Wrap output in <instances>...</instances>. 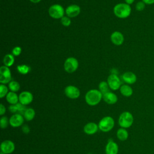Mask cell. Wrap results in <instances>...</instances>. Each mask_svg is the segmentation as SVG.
Here are the masks:
<instances>
[{
	"mask_svg": "<svg viewBox=\"0 0 154 154\" xmlns=\"http://www.w3.org/2000/svg\"><path fill=\"white\" fill-rule=\"evenodd\" d=\"M5 112H6V108L5 106L2 103H1L0 104V115L3 116L5 113Z\"/></svg>",
	"mask_w": 154,
	"mask_h": 154,
	"instance_id": "obj_34",
	"label": "cell"
},
{
	"mask_svg": "<svg viewBox=\"0 0 154 154\" xmlns=\"http://www.w3.org/2000/svg\"><path fill=\"white\" fill-rule=\"evenodd\" d=\"M0 154H5V153H3V152H1V153H0Z\"/></svg>",
	"mask_w": 154,
	"mask_h": 154,
	"instance_id": "obj_38",
	"label": "cell"
},
{
	"mask_svg": "<svg viewBox=\"0 0 154 154\" xmlns=\"http://www.w3.org/2000/svg\"><path fill=\"white\" fill-rule=\"evenodd\" d=\"M102 93L96 89H91L87 92L85 95V100L90 106H95L97 105L102 100Z\"/></svg>",
	"mask_w": 154,
	"mask_h": 154,
	"instance_id": "obj_2",
	"label": "cell"
},
{
	"mask_svg": "<svg viewBox=\"0 0 154 154\" xmlns=\"http://www.w3.org/2000/svg\"><path fill=\"white\" fill-rule=\"evenodd\" d=\"M33 100L32 94L28 91H23L19 95V101L20 103L27 105L30 104Z\"/></svg>",
	"mask_w": 154,
	"mask_h": 154,
	"instance_id": "obj_12",
	"label": "cell"
},
{
	"mask_svg": "<svg viewBox=\"0 0 154 154\" xmlns=\"http://www.w3.org/2000/svg\"><path fill=\"white\" fill-rule=\"evenodd\" d=\"M114 123L115 122L112 117L110 116L104 117L98 123L99 129L103 132H108L114 128Z\"/></svg>",
	"mask_w": 154,
	"mask_h": 154,
	"instance_id": "obj_4",
	"label": "cell"
},
{
	"mask_svg": "<svg viewBox=\"0 0 154 154\" xmlns=\"http://www.w3.org/2000/svg\"><path fill=\"white\" fill-rule=\"evenodd\" d=\"M5 97L7 102L10 105H14L19 102V96L15 92L9 91Z\"/></svg>",
	"mask_w": 154,
	"mask_h": 154,
	"instance_id": "obj_21",
	"label": "cell"
},
{
	"mask_svg": "<svg viewBox=\"0 0 154 154\" xmlns=\"http://www.w3.org/2000/svg\"><path fill=\"white\" fill-rule=\"evenodd\" d=\"M102 99L106 103L109 105L115 104L118 100L117 96L115 93L111 91L103 94Z\"/></svg>",
	"mask_w": 154,
	"mask_h": 154,
	"instance_id": "obj_17",
	"label": "cell"
},
{
	"mask_svg": "<svg viewBox=\"0 0 154 154\" xmlns=\"http://www.w3.org/2000/svg\"><path fill=\"white\" fill-rule=\"evenodd\" d=\"M60 20L61 23L64 26H69L71 24V19L67 16H64Z\"/></svg>",
	"mask_w": 154,
	"mask_h": 154,
	"instance_id": "obj_30",
	"label": "cell"
},
{
	"mask_svg": "<svg viewBox=\"0 0 154 154\" xmlns=\"http://www.w3.org/2000/svg\"><path fill=\"white\" fill-rule=\"evenodd\" d=\"M131 7L129 5L125 3L116 4L113 8L114 15L120 19H126L131 14Z\"/></svg>",
	"mask_w": 154,
	"mask_h": 154,
	"instance_id": "obj_1",
	"label": "cell"
},
{
	"mask_svg": "<svg viewBox=\"0 0 154 154\" xmlns=\"http://www.w3.org/2000/svg\"><path fill=\"white\" fill-rule=\"evenodd\" d=\"M110 38L111 42L116 46L122 45L125 40V38L123 34L118 31L113 32L111 35Z\"/></svg>",
	"mask_w": 154,
	"mask_h": 154,
	"instance_id": "obj_14",
	"label": "cell"
},
{
	"mask_svg": "<svg viewBox=\"0 0 154 154\" xmlns=\"http://www.w3.org/2000/svg\"><path fill=\"white\" fill-rule=\"evenodd\" d=\"M3 63L4 66L8 67L12 66L14 63V56L11 54H6L3 58Z\"/></svg>",
	"mask_w": 154,
	"mask_h": 154,
	"instance_id": "obj_23",
	"label": "cell"
},
{
	"mask_svg": "<svg viewBox=\"0 0 154 154\" xmlns=\"http://www.w3.org/2000/svg\"><path fill=\"white\" fill-rule=\"evenodd\" d=\"M124 1H125L126 4L129 5L132 4L134 2V1H135V0H124Z\"/></svg>",
	"mask_w": 154,
	"mask_h": 154,
	"instance_id": "obj_36",
	"label": "cell"
},
{
	"mask_svg": "<svg viewBox=\"0 0 154 154\" xmlns=\"http://www.w3.org/2000/svg\"><path fill=\"white\" fill-rule=\"evenodd\" d=\"M22 131L24 134H28L30 132V128L27 125H23L22 126Z\"/></svg>",
	"mask_w": 154,
	"mask_h": 154,
	"instance_id": "obj_33",
	"label": "cell"
},
{
	"mask_svg": "<svg viewBox=\"0 0 154 154\" xmlns=\"http://www.w3.org/2000/svg\"><path fill=\"white\" fill-rule=\"evenodd\" d=\"M8 87L11 91L16 93L19 90L20 86L17 81H11L8 84Z\"/></svg>",
	"mask_w": 154,
	"mask_h": 154,
	"instance_id": "obj_26",
	"label": "cell"
},
{
	"mask_svg": "<svg viewBox=\"0 0 154 154\" xmlns=\"http://www.w3.org/2000/svg\"><path fill=\"white\" fill-rule=\"evenodd\" d=\"M118 123L121 128L125 129L130 128L134 123L133 115L129 111L123 112L119 116Z\"/></svg>",
	"mask_w": 154,
	"mask_h": 154,
	"instance_id": "obj_3",
	"label": "cell"
},
{
	"mask_svg": "<svg viewBox=\"0 0 154 154\" xmlns=\"http://www.w3.org/2000/svg\"><path fill=\"white\" fill-rule=\"evenodd\" d=\"M110 88L108 85L107 81H101L99 84V90L102 93V94L110 91Z\"/></svg>",
	"mask_w": 154,
	"mask_h": 154,
	"instance_id": "obj_27",
	"label": "cell"
},
{
	"mask_svg": "<svg viewBox=\"0 0 154 154\" xmlns=\"http://www.w3.org/2000/svg\"><path fill=\"white\" fill-rule=\"evenodd\" d=\"M98 129V125L94 122L88 123L84 127V131L87 135H93L97 132Z\"/></svg>",
	"mask_w": 154,
	"mask_h": 154,
	"instance_id": "obj_18",
	"label": "cell"
},
{
	"mask_svg": "<svg viewBox=\"0 0 154 154\" xmlns=\"http://www.w3.org/2000/svg\"><path fill=\"white\" fill-rule=\"evenodd\" d=\"M17 72L22 75H26L31 70V67L26 64H20L16 67Z\"/></svg>",
	"mask_w": 154,
	"mask_h": 154,
	"instance_id": "obj_25",
	"label": "cell"
},
{
	"mask_svg": "<svg viewBox=\"0 0 154 154\" xmlns=\"http://www.w3.org/2000/svg\"><path fill=\"white\" fill-rule=\"evenodd\" d=\"M0 147L1 152L5 154H10L14 152L15 149V144L12 141L6 140L1 143Z\"/></svg>",
	"mask_w": 154,
	"mask_h": 154,
	"instance_id": "obj_11",
	"label": "cell"
},
{
	"mask_svg": "<svg viewBox=\"0 0 154 154\" xmlns=\"http://www.w3.org/2000/svg\"><path fill=\"white\" fill-rule=\"evenodd\" d=\"M24 119L23 115L20 114H13L9 119L10 125L13 128H18L23 125Z\"/></svg>",
	"mask_w": 154,
	"mask_h": 154,
	"instance_id": "obj_10",
	"label": "cell"
},
{
	"mask_svg": "<svg viewBox=\"0 0 154 154\" xmlns=\"http://www.w3.org/2000/svg\"><path fill=\"white\" fill-rule=\"evenodd\" d=\"M48 13L49 15L53 19H61L65 14V10L62 5L55 4L52 5L49 8Z\"/></svg>",
	"mask_w": 154,
	"mask_h": 154,
	"instance_id": "obj_5",
	"label": "cell"
},
{
	"mask_svg": "<svg viewBox=\"0 0 154 154\" xmlns=\"http://www.w3.org/2000/svg\"><path fill=\"white\" fill-rule=\"evenodd\" d=\"M119 152V146L114 141H109L105 147L106 154H117Z\"/></svg>",
	"mask_w": 154,
	"mask_h": 154,
	"instance_id": "obj_19",
	"label": "cell"
},
{
	"mask_svg": "<svg viewBox=\"0 0 154 154\" xmlns=\"http://www.w3.org/2000/svg\"><path fill=\"white\" fill-rule=\"evenodd\" d=\"M26 106L18 102L14 105H10L8 107L9 111L13 114H20L23 115L26 110Z\"/></svg>",
	"mask_w": 154,
	"mask_h": 154,
	"instance_id": "obj_16",
	"label": "cell"
},
{
	"mask_svg": "<svg viewBox=\"0 0 154 154\" xmlns=\"http://www.w3.org/2000/svg\"><path fill=\"white\" fill-rule=\"evenodd\" d=\"M81 12V8L76 4H72L67 7L65 10V14L70 18L78 16Z\"/></svg>",
	"mask_w": 154,
	"mask_h": 154,
	"instance_id": "obj_13",
	"label": "cell"
},
{
	"mask_svg": "<svg viewBox=\"0 0 154 154\" xmlns=\"http://www.w3.org/2000/svg\"><path fill=\"white\" fill-rule=\"evenodd\" d=\"M8 93V87L5 84L0 85V97L2 99L7 96Z\"/></svg>",
	"mask_w": 154,
	"mask_h": 154,
	"instance_id": "obj_28",
	"label": "cell"
},
{
	"mask_svg": "<svg viewBox=\"0 0 154 154\" xmlns=\"http://www.w3.org/2000/svg\"><path fill=\"white\" fill-rule=\"evenodd\" d=\"M22 52V48L20 46H15L13 49H12V54L14 57H18L20 55Z\"/></svg>",
	"mask_w": 154,
	"mask_h": 154,
	"instance_id": "obj_32",
	"label": "cell"
},
{
	"mask_svg": "<svg viewBox=\"0 0 154 154\" xmlns=\"http://www.w3.org/2000/svg\"><path fill=\"white\" fill-rule=\"evenodd\" d=\"M79 66V63L76 58L74 57L67 58L64 63V70L69 73L75 72Z\"/></svg>",
	"mask_w": 154,
	"mask_h": 154,
	"instance_id": "obj_6",
	"label": "cell"
},
{
	"mask_svg": "<svg viewBox=\"0 0 154 154\" xmlns=\"http://www.w3.org/2000/svg\"><path fill=\"white\" fill-rule=\"evenodd\" d=\"M35 115V111L32 108H26L23 114L24 119L26 121H31L34 118Z\"/></svg>",
	"mask_w": 154,
	"mask_h": 154,
	"instance_id": "obj_24",
	"label": "cell"
},
{
	"mask_svg": "<svg viewBox=\"0 0 154 154\" xmlns=\"http://www.w3.org/2000/svg\"><path fill=\"white\" fill-rule=\"evenodd\" d=\"M143 2L146 4V5H152L154 4V0H141Z\"/></svg>",
	"mask_w": 154,
	"mask_h": 154,
	"instance_id": "obj_35",
	"label": "cell"
},
{
	"mask_svg": "<svg viewBox=\"0 0 154 154\" xmlns=\"http://www.w3.org/2000/svg\"><path fill=\"white\" fill-rule=\"evenodd\" d=\"M64 93L66 96L72 99H75L79 97L80 90L78 87L74 85H67L64 88Z\"/></svg>",
	"mask_w": 154,
	"mask_h": 154,
	"instance_id": "obj_9",
	"label": "cell"
},
{
	"mask_svg": "<svg viewBox=\"0 0 154 154\" xmlns=\"http://www.w3.org/2000/svg\"><path fill=\"white\" fill-rule=\"evenodd\" d=\"M146 7V4L142 1H138L135 5V9L138 11H142Z\"/></svg>",
	"mask_w": 154,
	"mask_h": 154,
	"instance_id": "obj_31",
	"label": "cell"
},
{
	"mask_svg": "<svg viewBox=\"0 0 154 154\" xmlns=\"http://www.w3.org/2000/svg\"><path fill=\"white\" fill-rule=\"evenodd\" d=\"M11 71L8 67L2 66L0 67V83L1 84H8L12 80Z\"/></svg>",
	"mask_w": 154,
	"mask_h": 154,
	"instance_id": "obj_7",
	"label": "cell"
},
{
	"mask_svg": "<svg viewBox=\"0 0 154 154\" xmlns=\"http://www.w3.org/2000/svg\"><path fill=\"white\" fill-rule=\"evenodd\" d=\"M9 123V119H8L7 117L6 116H2L0 119V126L2 129H5L6 128Z\"/></svg>",
	"mask_w": 154,
	"mask_h": 154,
	"instance_id": "obj_29",
	"label": "cell"
},
{
	"mask_svg": "<svg viewBox=\"0 0 154 154\" xmlns=\"http://www.w3.org/2000/svg\"><path fill=\"white\" fill-rule=\"evenodd\" d=\"M32 3H34V4H37L38 2H40L42 0H29Z\"/></svg>",
	"mask_w": 154,
	"mask_h": 154,
	"instance_id": "obj_37",
	"label": "cell"
},
{
	"mask_svg": "<svg viewBox=\"0 0 154 154\" xmlns=\"http://www.w3.org/2000/svg\"><path fill=\"white\" fill-rule=\"evenodd\" d=\"M116 135H117V138L119 140L122 141H126L128 139L129 136L128 131L125 128H120L117 130Z\"/></svg>",
	"mask_w": 154,
	"mask_h": 154,
	"instance_id": "obj_22",
	"label": "cell"
},
{
	"mask_svg": "<svg viewBox=\"0 0 154 154\" xmlns=\"http://www.w3.org/2000/svg\"><path fill=\"white\" fill-rule=\"evenodd\" d=\"M107 82L111 90L116 91L120 89L122 86V82L119 77V76L116 74H111L108 76L107 78Z\"/></svg>",
	"mask_w": 154,
	"mask_h": 154,
	"instance_id": "obj_8",
	"label": "cell"
},
{
	"mask_svg": "<svg viewBox=\"0 0 154 154\" xmlns=\"http://www.w3.org/2000/svg\"><path fill=\"white\" fill-rule=\"evenodd\" d=\"M120 92L125 97H130L133 94V89L129 84H123L120 88Z\"/></svg>",
	"mask_w": 154,
	"mask_h": 154,
	"instance_id": "obj_20",
	"label": "cell"
},
{
	"mask_svg": "<svg viewBox=\"0 0 154 154\" xmlns=\"http://www.w3.org/2000/svg\"><path fill=\"white\" fill-rule=\"evenodd\" d=\"M122 78L125 83H126L127 84H129V85L133 84L135 83L137 80V75L132 72H125L122 75Z\"/></svg>",
	"mask_w": 154,
	"mask_h": 154,
	"instance_id": "obj_15",
	"label": "cell"
}]
</instances>
